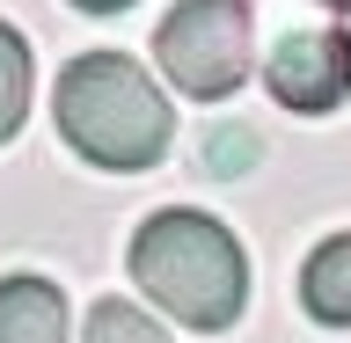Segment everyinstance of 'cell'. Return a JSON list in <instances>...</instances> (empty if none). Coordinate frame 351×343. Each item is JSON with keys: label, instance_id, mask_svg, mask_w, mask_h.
I'll list each match as a JSON object with an SVG mask.
<instances>
[{"label": "cell", "instance_id": "obj_1", "mask_svg": "<svg viewBox=\"0 0 351 343\" xmlns=\"http://www.w3.org/2000/svg\"><path fill=\"white\" fill-rule=\"evenodd\" d=\"M51 117H59L66 147L81 153L88 168H110V175L154 168L169 153V139H176L169 95L125 51H81L59 73V88H51Z\"/></svg>", "mask_w": 351, "mask_h": 343}, {"label": "cell", "instance_id": "obj_2", "mask_svg": "<svg viewBox=\"0 0 351 343\" xmlns=\"http://www.w3.org/2000/svg\"><path fill=\"white\" fill-rule=\"evenodd\" d=\"M132 285L183 329H234L249 307V256L213 212L169 205L132 234Z\"/></svg>", "mask_w": 351, "mask_h": 343}, {"label": "cell", "instance_id": "obj_3", "mask_svg": "<svg viewBox=\"0 0 351 343\" xmlns=\"http://www.w3.org/2000/svg\"><path fill=\"white\" fill-rule=\"evenodd\" d=\"M249 0H176L154 29V59L176 95L219 103L249 81Z\"/></svg>", "mask_w": 351, "mask_h": 343}, {"label": "cell", "instance_id": "obj_4", "mask_svg": "<svg viewBox=\"0 0 351 343\" xmlns=\"http://www.w3.org/2000/svg\"><path fill=\"white\" fill-rule=\"evenodd\" d=\"M263 88L300 117H329L351 95V37L344 29H293L263 59Z\"/></svg>", "mask_w": 351, "mask_h": 343}, {"label": "cell", "instance_id": "obj_5", "mask_svg": "<svg viewBox=\"0 0 351 343\" xmlns=\"http://www.w3.org/2000/svg\"><path fill=\"white\" fill-rule=\"evenodd\" d=\"M0 343H66V292L51 278H0Z\"/></svg>", "mask_w": 351, "mask_h": 343}, {"label": "cell", "instance_id": "obj_6", "mask_svg": "<svg viewBox=\"0 0 351 343\" xmlns=\"http://www.w3.org/2000/svg\"><path fill=\"white\" fill-rule=\"evenodd\" d=\"M300 307L329 329H351V234H329L300 263Z\"/></svg>", "mask_w": 351, "mask_h": 343}, {"label": "cell", "instance_id": "obj_7", "mask_svg": "<svg viewBox=\"0 0 351 343\" xmlns=\"http://www.w3.org/2000/svg\"><path fill=\"white\" fill-rule=\"evenodd\" d=\"M22 110H29V44L15 22H0V147L22 131Z\"/></svg>", "mask_w": 351, "mask_h": 343}, {"label": "cell", "instance_id": "obj_8", "mask_svg": "<svg viewBox=\"0 0 351 343\" xmlns=\"http://www.w3.org/2000/svg\"><path fill=\"white\" fill-rule=\"evenodd\" d=\"M81 343H169V329L154 322L147 307H132V300H103L95 314H88Z\"/></svg>", "mask_w": 351, "mask_h": 343}, {"label": "cell", "instance_id": "obj_9", "mask_svg": "<svg viewBox=\"0 0 351 343\" xmlns=\"http://www.w3.org/2000/svg\"><path fill=\"white\" fill-rule=\"evenodd\" d=\"M249 161H256V139H249L241 125H219L213 139H205V168H213L219 183H234V175L249 168Z\"/></svg>", "mask_w": 351, "mask_h": 343}, {"label": "cell", "instance_id": "obj_10", "mask_svg": "<svg viewBox=\"0 0 351 343\" xmlns=\"http://www.w3.org/2000/svg\"><path fill=\"white\" fill-rule=\"evenodd\" d=\"M73 8H81V15H125L132 0H73Z\"/></svg>", "mask_w": 351, "mask_h": 343}, {"label": "cell", "instance_id": "obj_11", "mask_svg": "<svg viewBox=\"0 0 351 343\" xmlns=\"http://www.w3.org/2000/svg\"><path fill=\"white\" fill-rule=\"evenodd\" d=\"M322 8H344V15H351V0H322Z\"/></svg>", "mask_w": 351, "mask_h": 343}]
</instances>
